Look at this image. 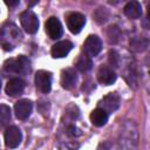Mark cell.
Masks as SVG:
<instances>
[{
	"label": "cell",
	"mask_w": 150,
	"mask_h": 150,
	"mask_svg": "<svg viewBox=\"0 0 150 150\" xmlns=\"http://www.w3.org/2000/svg\"><path fill=\"white\" fill-rule=\"evenodd\" d=\"M20 36H21V34L15 25H13V23L6 25L0 30V43L2 45V47L6 50L13 49L15 42L20 39Z\"/></svg>",
	"instance_id": "1"
},
{
	"label": "cell",
	"mask_w": 150,
	"mask_h": 150,
	"mask_svg": "<svg viewBox=\"0 0 150 150\" xmlns=\"http://www.w3.org/2000/svg\"><path fill=\"white\" fill-rule=\"evenodd\" d=\"M5 69L14 74H26L30 69V62L26 56L20 55L16 59L7 60L5 62Z\"/></svg>",
	"instance_id": "2"
},
{
	"label": "cell",
	"mask_w": 150,
	"mask_h": 150,
	"mask_svg": "<svg viewBox=\"0 0 150 150\" xmlns=\"http://www.w3.org/2000/svg\"><path fill=\"white\" fill-rule=\"evenodd\" d=\"M20 22H21L22 28L28 34H34L39 29V19L36 16V14L30 9H27V11L21 13Z\"/></svg>",
	"instance_id": "3"
},
{
	"label": "cell",
	"mask_w": 150,
	"mask_h": 150,
	"mask_svg": "<svg viewBox=\"0 0 150 150\" xmlns=\"http://www.w3.org/2000/svg\"><path fill=\"white\" fill-rule=\"evenodd\" d=\"M86 25V16L81 13L73 12L67 16V27L73 34H77Z\"/></svg>",
	"instance_id": "4"
},
{
	"label": "cell",
	"mask_w": 150,
	"mask_h": 150,
	"mask_svg": "<svg viewBox=\"0 0 150 150\" xmlns=\"http://www.w3.org/2000/svg\"><path fill=\"white\" fill-rule=\"evenodd\" d=\"M35 86L36 88L43 93V94H47L50 91V88H52V74L49 71H46V70H39L36 74H35Z\"/></svg>",
	"instance_id": "5"
},
{
	"label": "cell",
	"mask_w": 150,
	"mask_h": 150,
	"mask_svg": "<svg viewBox=\"0 0 150 150\" xmlns=\"http://www.w3.org/2000/svg\"><path fill=\"white\" fill-rule=\"evenodd\" d=\"M83 49H84V53L87 56H89V57L96 56L102 49L101 39L96 35H89L83 43Z\"/></svg>",
	"instance_id": "6"
},
{
	"label": "cell",
	"mask_w": 150,
	"mask_h": 150,
	"mask_svg": "<svg viewBox=\"0 0 150 150\" xmlns=\"http://www.w3.org/2000/svg\"><path fill=\"white\" fill-rule=\"evenodd\" d=\"M5 144L8 146V148H16L20 143H21V139H22V135H21V131L18 127L15 125H11L8 127L6 130H5Z\"/></svg>",
	"instance_id": "7"
},
{
	"label": "cell",
	"mask_w": 150,
	"mask_h": 150,
	"mask_svg": "<svg viewBox=\"0 0 150 150\" xmlns=\"http://www.w3.org/2000/svg\"><path fill=\"white\" fill-rule=\"evenodd\" d=\"M46 33L48 34V36L52 40H56L59 38H61L62 35V25L60 22V20L55 16H50L47 21H46Z\"/></svg>",
	"instance_id": "8"
},
{
	"label": "cell",
	"mask_w": 150,
	"mask_h": 150,
	"mask_svg": "<svg viewBox=\"0 0 150 150\" xmlns=\"http://www.w3.org/2000/svg\"><path fill=\"white\" fill-rule=\"evenodd\" d=\"M32 110H33V103L32 101L26 98L18 101L14 105V112L19 120H27L30 116Z\"/></svg>",
	"instance_id": "9"
},
{
	"label": "cell",
	"mask_w": 150,
	"mask_h": 150,
	"mask_svg": "<svg viewBox=\"0 0 150 150\" xmlns=\"http://www.w3.org/2000/svg\"><path fill=\"white\" fill-rule=\"evenodd\" d=\"M117 79L116 73L108 66H101L97 70V80L100 83L104 86H110Z\"/></svg>",
	"instance_id": "10"
},
{
	"label": "cell",
	"mask_w": 150,
	"mask_h": 150,
	"mask_svg": "<svg viewBox=\"0 0 150 150\" xmlns=\"http://www.w3.org/2000/svg\"><path fill=\"white\" fill-rule=\"evenodd\" d=\"M76 82H77V75L73 68H66L62 70L60 83L63 89H67V90L73 89L75 87Z\"/></svg>",
	"instance_id": "11"
},
{
	"label": "cell",
	"mask_w": 150,
	"mask_h": 150,
	"mask_svg": "<svg viewBox=\"0 0 150 150\" xmlns=\"http://www.w3.org/2000/svg\"><path fill=\"white\" fill-rule=\"evenodd\" d=\"M120 96L116 93H110L103 97V100L100 102V108L105 110L108 114L115 111L120 107Z\"/></svg>",
	"instance_id": "12"
},
{
	"label": "cell",
	"mask_w": 150,
	"mask_h": 150,
	"mask_svg": "<svg viewBox=\"0 0 150 150\" xmlns=\"http://www.w3.org/2000/svg\"><path fill=\"white\" fill-rule=\"evenodd\" d=\"M71 49H73V43L68 40H63V41L56 42L52 47L50 53H52V56L54 59H61V57H64Z\"/></svg>",
	"instance_id": "13"
},
{
	"label": "cell",
	"mask_w": 150,
	"mask_h": 150,
	"mask_svg": "<svg viewBox=\"0 0 150 150\" xmlns=\"http://www.w3.org/2000/svg\"><path fill=\"white\" fill-rule=\"evenodd\" d=\"M25 89V82L19 79V77H14L12 80H9L6 84V94L9 96H18L20 95Z\"/></svg>",
	"instance_id": "14"
},
{
	"label": "cell",
	"mask_w": 150,
	"mask_h": 150,
	"mask_svg": "<svg viewBox=\"0 0 150 150\" xmlns=\"http://www.w3.org/2000/svg\"><path fill=\"white\" fill-rule=\"evenodd\" d=\"M108 117H109V114L105 110H103L101 108H96L90 114V122L95 127H102L107 123Z\"/></svg>",
	"instance_id": "15"
},
{
	"label": "cell",
	"mask_w": 150,
	"mask_h": 150,
	"mask_svg": "<svg viewBox=\"0 0 150 150\" xmlns=\"http://www.w3.org/2000/svg\"><path fill=\"white\" fill-rule=\"evenodd\" d=\"M123 12H124V14H125L129 19L135 20V19L141 18V15H142V6H141V4L137 2V1H130V2H128V4L124 6Z\"/></svg>",
	"instance_id": "16"
},
{
	"label": "cell",
	"mask_w": 150,
	"mask_h": 150,
	"mask_svg": "<svg viewBox=\"0 0 150 150\" xmlns=\"http://www.w3.org/2000/svg\"><path fill=\"white\" fill-rule=\"evenodd\" d=\"M91 66H93V62H91L90 57L87 56L86 54H80L75 61V68L82 73L88 71L91 68Z\"/></svg>",
	"instance_id": "17"
},
{
	"label": "cell",
	"mask_w": 150,
	"mask_h": 150,
	"mask_svg": "<svg viewBox=\"0 0 150 150\" xmlns=\"http://www.w3.org/2000/svg\"><path fill=\"white\" fill-rule=\"evenodd\" d=\"M11 108L6 104H0V125H6L11 121Z\"/></svg>",
	"instance_id": "18"
},
{
	"label": "cell",
	"mask_w": 150,
	"mask_h": 150,
	"mask_svg": "<svg viewBox=\"0 0 150 150\" xmlns=\"http://www.w3.org/2000/svg\"><path fill=\"white\" fill-rule=\"evenodd\" d=\"M130 45L135 48V49H137V50H143V49H145L146 48V46H148V41L146 40H144V39H134L132 41H130Z\"/></svg>",
	"instance_id": "19"
},
{
	"label": "cell",
	"mask_w": 150,
	"mask_h": 150,
	"mask_svg": "<svg viewBox=\"0 0 150 150\" xmlns=\"http://www.w3.org/2000/svg\"><path fill=\"white\" fill-rule=\"evenodd\" d=\"M118 55H117V53L116 52H114V50H111L110 53H109V61H110V63L112 64V66H115V67H117V64H118Z\"/></svg>",
	"instance_id": "20"
},
{
	"label": "cell",
	"mask_w": 150,
	"mask_h": 150,
	"mask_svg": "<svg viewBox=\"0 0 150 150\" xmlns=\"http://www.w3.org/2000/svg\"><path fill=\"white\" fill-rule=\"evenodd\" d=\"M5 4H6L7 6H16V5L20 4V1H19V0H15V1H5Z\"/></svg>",
	"instance_id": "21"
},
{
	"label": "cell",
	"mask_w": 150,
	"mask_h": 150,
	"mask_svg": "<svg viewBox=\"0 0 150 150\" xmlns=\"http://www.w3.org/2000/svg\"><path fill=\"white\" fill-rule=\"evenodd\" d=\"M0 90H1V82H0Z\"/></svg>",
	"instance_id": "22"
}]
</instances>
